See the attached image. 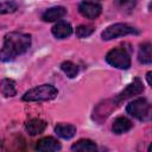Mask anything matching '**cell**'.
Wrapping results in <instances>:
<instances>
[{
  "label": "cell",
  "mask_w": 152,
  "mask_h": 152,
  "mask_svg": "<svg viewBox=\"0 0 152 152\" xmlns=\"http://www.w3.org/2000/svg\"><path fill=\"white\" fill-rule=\"evenodd\" d=\"M31 46V36L23 32H10L4 38V45L0 49V61L11 62L18 56L25 53Z\"/></svg>",
  "instance_id": "1"
},
{
  "label": "cell",
  "mask_w": 152,
  "mask_h": 152,
  "mask_svg": "<svg viewBox=\"0 0 152 152\" xmlns=\"http://www.w3.org/2000/svg\"><path fill=\"white\" fill-rule=\"evenodd\" d=\"M58 94V90L51 84H42L27 90L23 95V100L27 102H36V101H50L55 99Z\"/></svg>",
  "instance_id": "2"
},
{
  "label": "cell",
  "mask_w": 152,
  "mask_h": 152,
  "mask_svg": "<svg viewBox=\"0 0 152 152\" xmlns=\"http://www.w3.org/2000/svg\"><path fill=\"white\" fill-rule=\"evenodd\" d=\"M126 112L140 121H147L151 118V104L146 99L139 97L127 104Z\"/></svg>",
  "instance_id": "3"
},
{
  "label": "cell",
  "mask_w": 152,
  "mask_h": 152,
  "mask_svg": "<svg viewBox=\"0 0 152 152\" xmlns=\"http://www.w3.org/2000/svg\"><path fill=\"white\" fill-rule=\"evenodd\" d=\"M106 61L114 68L118 69H128L131 66V57L129 53L122 48H114L106 55Z\"/></svg>",
  "instance_id": "4"
},
{
  "label": "cell",
  "mask_w": 152,
  "mask_h": 152,
  "mask_svg": "<svg viewBox=\"0 0 152 152\" xmlns=\"http://www.w3.org/2000/svg\"><path fill=\"white\" fill-rule=\"evenodd\" d=\"M133 33L138 34L139 31L137 28H134L133 26H129L127 24L118 23V24L110 25L107 28H104V31L101 33V37H102L103 40H112V39L124 37V36H127V34H133Z\"/></svg>",
  "instance_id": "5"
},
{
  "label": "cell",
  "mask_w": 152,
  "mask_h": 152,
  "mask_svg": "<svg viewBox=\"0 0 152 152\" xmlns=\"http://www.w3.org/2000/svg\"><path fill=\"white\" fill-rule=\"evenodd\" d=\"M78 12L87 19H95L101 14L102 7L100 4L94 1H82L78 5Z\"/></svg>",
  "instance_id": "6"
},
{
  "label": "cell",
  "mask_w": 152,
  "mask_h": 152,
  "mask_svg": "<svg viewBox=\"0 0 152 152\" xmlns=\"http://www.w3.org/2000/svg\"><path fill=\"white\" fill-rule=\"evenodd\" d=\"M142 91H144L142 83H141V81H140L138 77H135V78L133 80V82L129 83V84L115 97V101H116V102H121V101H124V100H126V99H129V97H132V96H134V95H139V94H141Z\"/></svg>",
  "instance_id": "7"
},
{
  "label": "cell",
  "mask_w": 152,
  "mask_h": 152,
  "mask_svg": "<svg viewBox=\"0 0 152 152\" xmlns=\"http://www.w3.org/2000/svg\"><path fill=\"white\" fill-rule=\"evenodd\" d=\"M61 144L57 139L52 137H44L39 139L36 144V150L38 151H44V152H55L61 150Z\"/></svg>",
  "instance_id": "8"
},
{
  "label": "cell",
  "mask_w": 152,
  "mask_h": 152,
  "mask_svg": "<svg viewBox=\"0 0 152 152\" xmlns=\"http://www.w3.org/2000/svg\"><path fill=\"white\" fill-rule=\"evenodd\" d=\"M51 32L57 39H64L72 33V27L68 21L59 20L52 26Z\"/></svg>",
  "instance_id": "9"
},
{
  "label": "cell",
  "mask_w": 152,
  "mask_h": 152,
  "mask_svg": "<svg viewBox=\"0 0 152 152\" xmlns=\"http://www.w3.org/2000/svg\"><path fill=\"white\" fill-rule=\"evenodd\" d=\"M65 14H66V10L63 6H56V7L48 8L42 14V19H43V21L52 23V21H57V20L62 19Z\"/></svg>",
  "instance_id": "10"
},
{
  "label": "cell",
  "mask_w": 152,
  "mask_h": 152,
  "mask_svg": "<svg viewBox=\"0 0 152 152\" xmlns=\"http://www.w3.org/2000/svg\"><path fill=\"white\" fill-rule=\"evenodd\" d=\"M46 126H48V124L44 120H42L39 118H34V119H31L26 122L25 128L30 135H38L45 131Z\"/></svg>",
  "instance_id": "11"
},
{
  "label": "cell",
  "mask_w": 152,
  "mask_h": 152,
  "mask_svg": "<svg viewBox=\"0 0 152 152\" xmlns=\"http://www.w3.org/2000/svg\"><path fill=\"white\" fill-rule=\"evenodd\" d=\"M132 127H133V124L129 119H127L126 116H119L114 120L112 125V131L115 134H122L128 132Z\"/></svg>",
  "instance_id": "12"
},
{
  "label": "cell",
  "mask_w": 152,
  "mask_h": 152,
  "mask_svg": "<svg viewBox=\"0 0 152 152\" xmlns=\"http://www.w3.org/2000/svg\"><path fill=\"white\" fill-rule=\"evenodd\" d=\"M56 134L62 139H71L76 134V127L71 124H57L55 127Z\"/></svg>",
  "instance_id": "13"
},
{
  "label": "cell",
  "mask_w": 152,
  "mask_h": 152,
  "mask_svg": "<svg viewBox=\"0 0 152 152\" xmlns=\"http://www.w3.org/2000/svg\"><path fill=\"white\" fill-rule=\"evenodd\" d=\"M96 150V144L90 139H80L71 146V151L76 152H95Z\"/></svg>",
  "instance_id": "14"
},
{
  "label": "cell",
  "mask_w": 152,
  "mask_h": 152,
  "mask_svg": "<svg viewBox=\"0 0 152 152\" xmlns=\"http://www.w3.org/2000/svg\"><path fill=\"white\" fill-rule=\"evenodd\" d=\"M0 91L5 97H13L17 95L15 82L12 78H4L0 82Z\"/></svg>",
  "instance_id": "15"
},
{
  "label": "cell",
  "mask_w": 152,
  "mask_h": 152,
  "mask_svg": "<svg viewBox=\"0 0 152 152\" xmlns=\"http://www.w3.org/2000/svg\"><path fill=\"white\" fill-rule=\"evenodd\" d=\"M138 61L142 64L152 63V46L150 43H144L140 45L138 52Z\"/></svg>",
  "instance_id": "16"
},
{
  "label": "cell",
  "mask_w": 152,
  "mask_h": 152,
  "mask_svg": "<svg viewBox=\"0 0 152 152\" xmlns=\"http://www.w3.org/2000/svg\"><path fill=\"white\" fill-rule=\"evenodd\" d=\"M61 70L69 77V78H74L77 76L78 74V66L70 62V61H64L62 64H61Z\"/></svg>",
  "instance_id": "17"
},
{
  "label": "cell",
  "mask_w": 152,
  "mask_h": 152,
  "mask_svg": "<svg viewBox=\"0 0 152 152\" xmlns=\"http://www.w3.org/2000/svg\"><path fill=\"white\" fill-rule=\"evenodd\" d=\"M95 28L91 25H80L76 27V36L78 38H87L90 34H93Z\"/></svg>",
  "instance_id": "18"
},
{
  "label": "cell",
  "mask_w": 152,
  "mask_h": 152,
  "mask_svg": "<svg viewBox=\"0 0 152 152\" xmlns=\"http://www.w3.org/2000/svg\"><path fill=\"white\" fill-rule=\"evenodd\" d=\"M18 8L17 2L14 1H5V2H0V14H8V13H13L15 12Z\"/></svg>",
  "instance_id": "19"
},
{
  "label": "cell",
  "mask_w": 152,
  "mask_h": 152,
  "mask_svg": "<svg viewBox=\"0 0 152 152\" xmlns=\"http://www.w3.org/2000/svg\"><path fill=\"white\" fill-rule=\"evenodd\" d=\"M135 0H115V4L119 8L124 11H131L135 6Z\"/></svg>",
  "instance_id": "20"
},
{
  "label": "cell",
  "mask_w": 152,
  "mask_h": 152,
  "mask_svg": "<svg viewBox=\"0 0 152 152\" xmlns=\"http://www.w3.org/2000/svg\"><path fill=\"white\" fill-rule=\"evenodd\" d=\"M146 80H147V84L151 86V71H148L146 74Z\"/></svg>",
  "instance_id": "21"
}]
</instances>
